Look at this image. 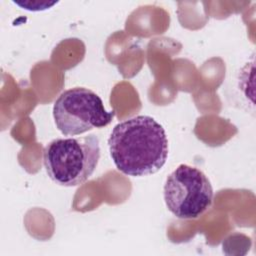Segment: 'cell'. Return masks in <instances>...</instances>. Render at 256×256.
<instances>
[{
  "instance_id": "obj_2",
  "label": "cell",
  "mask_w": 256,
  "mask_h": 256,
  "mask_svg": "<svg viewBox=\"0 0 256 256\" xmlns=\"http://www.w3.org/2000/svg\"><path fill=\"white\" fill-rule=\"evenodd\" d=\"M100 158L99 139L90 134L76 138H56L43 151L48 176L58 185L83 184L95 171Z\"/></svg>"
},
{
  "instance_id": "obj_1",
  "label": "cell",
  "mask_w": 256,
  "mask_h": 256,
  "mask_svg": "<svg viewBox=\"0 0 256 256\" xmlns=\"http://www.w3.org/2000/svg\"><path fill=\"white\" fill-rule=\"evenodd\" d=\"M108 147L116 168L133 177L156 173L168 157L166 132L160 123L147 115H138L115 125Z\"/></svg>"
},
{
  "instance_id": "obj_5",
  "label": "cell",
  "mask_w": 256,
  "mask_h": 256,
  "mask_svg": "<svg viewBox=\"0 0 256 256\" xmlns=\"http://www.w3.org/2000/svg\"><path fill=\"white\" fill-rule=\"evenodd\" d=\"M15 4L22 7L23 9L29 10V11H40V10H46L52 7L57 3V1H39V0H32V1H14Z\"/></svg>"
},
{
  "instance_id": "obj_4",
  "label": "cell",
  "mask_w": 256,
  "mask_h": 256,
  "mask_svg": "<svg viewBox=\"0 0 256 256\" xmlns=\"http://www.w3.org/2000/svg\"><path fill=\"white\" fill-rule=\"evenodd\" d=\"M163 195L168 210L174 216L196 219L212 205L213 188L200 169L180 164L167 177Z\"/></svg>"
},
{
  "instance_id": "obj_3",
  "label": "cell",
  "mask_w": 256,
  "mask_h": 256,
  "mask_svg": "<svg viewBox=\"0 0 256 256\" xmlns=\"http://www.w3.org/2000/svg\"><path fill=\"white\" fill-rule=\"evenodd\" d=\"M114 111H107L102 99L92 90L74 87L62 92L53 105V117L58 130L65 136H75L93 128L107 126Z\"/></svg>"
}]
</instances>
